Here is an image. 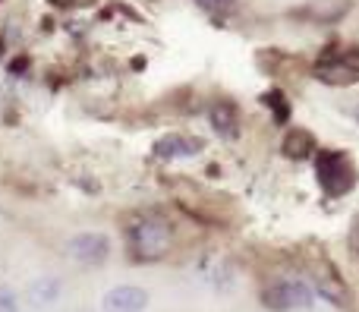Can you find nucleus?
<instances>
[{
    "instance_id": "obj_1",
    "label": "nucleus",
    "mask_w": 359,
    "mask_h": 312,
    "mask_svg": "<svg viewBox=\"0 0 359 312\" xmlns=\"http://www.w3.org/2000/svg\"><path fill=\"white\" fill-rule=\"evenodd\" d=\"M316 170H318V183L328 196H344L356 186V168L350 161V155L344 151H322L316 158Z\"/></svg>"
},
{
    "instance_id": "obj_2",
    "label": "nucleus",
    "mask_w": 359,
    "mask_h": 312,
    "mask_svg": "<svg viewBox=\"0 0 359 312\" xmlns=\"http://www.w3.org/2000/svg\"><path fill=\"white\" fill-rule=\"evenodd\" d=\"M316 79L328 86H353L359 82V48H337L325 60H318Z\"/></svg>"
},
{
    "instance_id": "obj_3",
    "label": "nucleus",
    "mask_w": 359,
    "mask_h": 312,
    "mask_svg": "<svg viewBox=\"0 0 359 312\" xmlns=\"http://www.w3.org/2000/svg\"><path fill=\"white\" fill-rule=\"evenodd\" d=\"M316 303L312 287L303 278H284V281H274L265 290V306L278 309V312H290V309H309Z\"/></svg>"
},
{
    "instance_id": "obj_4",
    "label": "nucleus",
    "mask_w": 359,
    "mask_h": 312,
    "mask_svg": "<svg viewBox=\"0 0 359 312\" xmlns=\"http://www.w3.org/2000/svg\"><path fill=\"white\" fill-rule=\"evenodd\" d=\"M133 246L139 259H161L170 250V227L161 218H142L133 227Z\"/></svg>"
},
{
    "instance_id": "obj_5",
    "label": "nucleus",
    "mask_w": 359,
    "mask_h": 312,
    "mask_svg": "<svg viewBox=\"0 0 359 312\" xmlns=\"http://www.w3.org/2000/svg\"><path fill=\"white\" fill-rule=\"evenodd\" d=\"M67 256L82 265H101L111 256V237L101 231H82L67 240Z\"/></svg>"
},
{
    "instance_id": "obj_6",
    "label": "nucleus",
    "mask_w": 359,
    "mask_h": 312,
    "mask_svg": "<svg viewBox=\"0 0 359 312\" xmlns=\"http://www.w3.org/2000/svg\"><path fill=\"white\" fill-rule=\"evenodd\" d=\"M145 306H149V294L136 284L111 287L101 300V312H145Z\"/></svg>"
},
{
    "instance_id": "obj_7",
    "label": "nucleus",
    "mask_w": 359,
    "mask_h": 312,
    "mask_svg": "<svg viewBox=\"0 0 359 312\" xmlns=\"http://www.w3.org/2000/svg\"><path fill=\"white\" fill-rule=\"evenodd\" d=\"M60 290H63L60 278L41 275V278H35V281L29 284V300H32V306L48 309V306H54V303L60 300Z\"/></svg>"
},
{
    "instance_id": "obj_8",
    "label": "nucleus",
    "mask_w": 359,
    "mask_h": 312,
    "mask_svg": "<svg viewBox=\"0 0 359 312\" xmlns=\"http://www.w3.org/2000/svg\"><path fill=\"white\" fill-rule=\"evenodd\" d=\"M198 139H189V136H164V139H158L155 142V155L158 158H192V155H198Z\"/></svg>"
},
{
    "instance_id": "obj_9",
    "label": "nucleus",
    "mask_w": 359,
    "mask_h": 312,
    "mask_svg": "<svg viewBox=\"0 0 359 312\" xmlns=\"http://www.w3.org/2000/svg\"><path fill=\"white\" fill-rule=\"evenodd\" d=\"M318 145H316V136L312 133H306V130H293V133H287V139H284V155L287 158H309L312 151H316Z\"/></svg>"
},
{
    "instance_id": "obj_10",
    "label": "nucleus",
    "mask_w": 359,
    "mask_h": 312,
    "mask_svg": "<svg viewBox=\"0 0 359 312\" xmlns=\"http://www.w3.org/2000/svg\"><path fill=\"white\" fill-rule=\"evenodd\" d=\"M262 101H265V104L274 111L278 123H287V120H290V104H287V98H284L280 92H268V95H262Z\"/></svg>"
},
{
    "instance_id": "obj_11",
    "label": "nucleus",
    "mask_w": 359,
    "mask_h": 312,
    "mask_svg": "<svg viewBox=\"0 0 359 312\" xmlns=\"http://www.w3.org/2000/svg\"><path fill=\"white\" fill-rule=\"evenodd\" d=\"M230 117H233V107H230V104H221V107H215V111H211V120H215V130L217 133H233Z\"/></svg>"
},
{
    "instance_id": "obj_12",
    "label": "nucleus",
    "mask_w": 359,
    "mask_h": 312,
    "mask_svg": "<svg viewBox=\"0 0 359 312\" xmlns=\"http://www.w3.org/2000/svg\"><path fill=\"white\" fill-rule=\"evenodd\" d=\"M196 4L202 6L205 13H211V16H224V13H230L233 0H196Z\"/></svg>"
},
{
    "instance_id": "obj_13",
    "label": "nucleus",
    "mask_w": 359,
    "mask_h": 312,
    "mask_svg": "<svg viewBox=\"0 0 359 312\" xmlns=\"http://www.w3.org/2000/svg\"><path fill=\"white\" fill-rule=\"evenodd\" d=\"M0 312H16V294L0 287Z\"/></svg>"
},
{
    "instance_id": "obj_14",
    "label": "nucleus",
    "mask_w": 359,
    "mask_h": 312,
    "mask_svg": "<svg viewBox=\"0 0 359 312\" xmlns=\"http://www.w3.org/2000/svg\"><path fill=\"white\" fill-rule=\"evenodd\" d=\"M356 120H359V107H356Z\"/></svg>"
}]
</instances>
